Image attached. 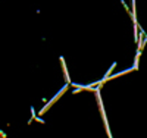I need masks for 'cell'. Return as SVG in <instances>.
Returning <instances> with one entry per match:
<instances>
[{"mask_svg":"<svg viewBox=\"0 0 147 138\" xmlns=\"http://www.w3.org/2000/svg\"><path fill=\"white\" fill-rule=\"evenodd\" d=\"M68 85H69V84H66V85L63 87V88H62V90H60V91H59V93H57V94L55 96V98H52V100H50V102H49V103L46 104V107H44V109H43V110L40 112V113H44V112H46V110H47L49 107H50V106H52V104H53V103H55V102H56V100H57V98H59L60 96H62V94H63L65 91H66V88H68Z\"/></svg>","mask_w":147,"mask_h":138,"instance_id":"cell-1","label":"cell"},{"mask_svg":"<svg viewBox=\"0 0 147 138\" xmlns=\"http://www.w3.org/2000/svg\"><path fill=\"white\" fill-rule=\"evenodd\" d=\"M60 63H62V68H63L65 78L68 79V82H69V85H71V81H69V75H68V71H66V65H65V60H63V57H60Z\"/></svg>","mask_w":147,"mask_h":138,"instance_id":"cell-2","label":"cell"},{"mask_svg":"<svg viewBox=\"0 0 147 138\" xmlns=\"http://www.w3.org/2000/svg\"><path fill=\"white\" fill-rule=\"evenodd\" d=\"M146 38H147V35H146Z\"/></svg>","mask_w":147,"mask_h":138,"instance_id":"cell-3","label":"cell"}]
</instances>
